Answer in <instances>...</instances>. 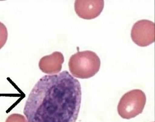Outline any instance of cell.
<instances>
[{
  "label": "cell",
  "mask_w": 155,
  "mask_h": 122,
  "mask_svg": "<svg viewBox=\"0 0 155 122\" xmlns=\"http://www.w3.org/2000/svg\"><path fill=\"white\" fill-rule=\"evenodd\" d=\"M81 96L80 82L67 71L45 75L31 90L23 113L28 122H76Z\"/></svg>",
  "instance_id": "cell-1"
},
{
  "label": "cell",
  "mask_w": 155,
  "mask_h": 122,
  "mask_svg": "<svg viewBox=\"0 0 155 122\" xmlns=\"http://www.w3.org/2000/svg\"><path fill=\"white\" fill-rule=\"evenodd\" d=\"M101 60L96 53L91 51L78 52L71 56L68 62L69 71L75 78L87 79L99 72Z\"/></svg>",
  "instance_id": "cell-2"
},
{
  "label": "cell",
  "mask_w": 155,
  "mask_h": 122,
  "mask_svg": "<svg viewBox=\"0 0 155 122\" xmlns=\"http://www.w3.org/2000/svg\"><path fill=\"white\" fill-rule=\"evenodd\" d=\"M146 100V95L141 90L130 91L120 98L118 105V113L124 119L135 117L143 112Z\"/></svg>",
  "instance_id": "cell-3"
},
{
  "label": "cell",
  "mask_w": 155,
  "mask_h": 122,
  "mask_svg": "<svg viewBox=\"0 0 155 122\" xmlns=\"http://www.w3.org/2000/svg\"><path fill=\"white\" fill-rule=\"evenodd\" d=\"M131 37L140 47L148 46L155 42V23L147 20H141L132 27Z\"/></svg>",
  "instance_id": "cell-4"
},
{
  "label": "cell",
  "mask_w": 155,
  "mask_h": 122,
  "mask_svg": "<svg viewBox=\"0 0 155 122\" xmlns=\"http://www.w3.org/2000/svg\"><path fill=\"white\" fill-rule=\"evenodd\" d=\"M104 7L103 0H76L74 10L78 16L81 18L91 20L101 13Z\"/></svg>",
  "instance_id": "cell-5"
},
{
  "label": "cell",
  "mask_w": 155,
  "mask_h": 122,
  "mask_svg": "<svg viewBox=\"0 0 155 122\" xmlns=\"http://www.w3.org/2000/svg\"><path fill=\"white\" fill-rule=\"evenodd\" d=\"M64 61V55L61 52H54L40 59L39 68L44 73L54 75L61 71Z\"/></svg>",
  "instance_id": "cell-6"
},
{
  "label": "cell",
  "mask_w": 155,
  "mask_h": 122,
  "mask_svg": "<svg viewBox=\"0 0 155 122\" xmlns=\"http://www.w3.org/2000/svg\"><path fill=\"white\" fill-rule=\"evenodd\" d=\"M8 38V31L6 26L0 21V49L6 44Z\"/></svg>",
  "instance_id": "cell-7"
},
{
  "label": "cell",
  "mask_w": 155,
  "mask_h": 122,
  "mask_svg": "<svg viewBox=\"0 0 155 122\" xmlns=\"http://www.w3.org/2000/svg\"><path fill=\"white\" fill-rule=\"evenodd\" d=\"M5 122H28V121L22 115L13 114L8 117Z\"/></svg>",
  "instance_id": "cell-8"
},
{
  "label": "cell",
  "mask_w": 155,
  "mask_h": 122,
  "mask_svg": "<svg viewBox=\"0 0 155 122\" xmlns=\"http://www.w3.org/2000/svg\"></svg>",
  "instance_id": "cell-9"
}]
</instances>
